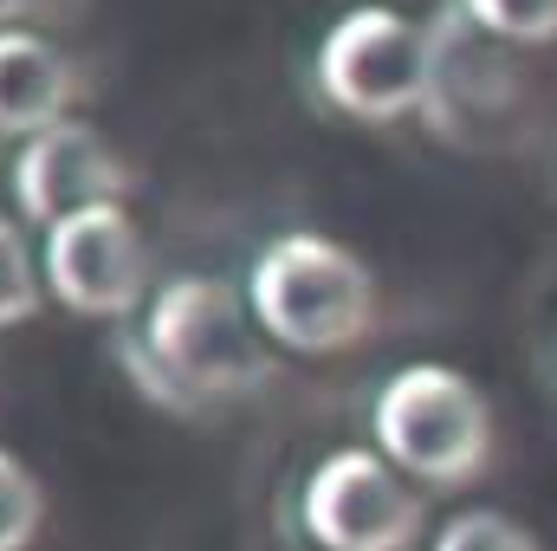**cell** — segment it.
Returning <instances> with one entry per match:
<instances>
[{"mask_svg":"<svg viewBox=\"0 0 557 551\" xmlns=\"http://www.w3.org/2000/svg\"><path fill=\"white\" fill-rule=\"evenodd\" d=\"M253 305L214 273H182L156 285L143 331L124 338V364L137 370L143 396L162 409H201L247 396L267 383V351L253 338Z\"/></svg>","mask_w":557,"mask_h":551,"instance_id":"1","label":"cell"},{"mask_svg":"<svg viewBox=\"0 0 557 551\" xmlns=\"http://www.w3.org/2000/svg\"><path fill=\"white\" fill-rule=\"evenodd\" d=\"M247 305L273 344L298 351V357H337L370 338L376 279L350 247H337L324 234H278L253 254Z\"/></svg>","mask_w":557,"mask_h":551,"instance_id":"2","label":"cell"},{"mask_svg":"<svg viewBox=\"0 0 557 551\" xmlns=\"http://www.w3.org/2000/svg\"><path fill=\"white\" fill-rule=\"evenodd\" d=\"M441 52H447V13L421 26L396 7H350L324 39H318V91L363 124H396L434 105L441 85Z\"/></svg>","mask_w":557,"mask_h":551,"instance_id":"3","label":"cell"},{"mask_svg":"<svg viewBox=\"0 0 557 551\" xmlns=\"http://www.w3.org/2000/svg\"><path fill=\"white\" fill-rule=\"evenodd\" d=\"M370 428L383 441V461L428 487H467L486 474L493 454V409L486 396L447 370V364H409L376 390Z\"/></svg>","mask_w":557,"mask_h":551,"instance_id":"4","label":"cell"},{"mask_svg":"<svg viewBox=\"0 0 557 551\" xmlns=\"http://www.w3.org/2000/svg\"><path fill=\"white\" fill-rule=\"evenodd\" d=\"M298 519L311 532V546L324 551H409L421 539V500L409 480L370 454V448H337L311 467Z\"/></svg>","mask_w":557,"mask_h":551,"instance_id":"5","label":"cell"},{"mask_svg":"<svg viewBox=\"0 0 557 551\" xmlns=\"http://www.w3.org/2000/svg\"><path fill=\"white\" fill-rule=\"evenodd\" d=\"M46 285L78 318H124L149 298V241L124 201L78 208L46 228Z\"/></svg>","mask_w":557,"mask_h":551,"instance_id":"6","label":"cell"},{"mask_svg":"<svg viewBox=\"0 0 557 551\" xmlns=\"http://www.w3.org/2000/svg\"><path fill=\"white\" fill-rule=\"evenodd\" d=\"M124 188H131V169L78 118L52 124L46 137L20 143V156H13V201L39 228L65 221L78 208H98V201H124Z\"/></svg>","mask_w":557,"mask_h":551,"instance_id":"7","label":"cell"},{"mask_svg":"<svg viewBox=\"0 0 557 551\" xmlns=\"http://www.w3.org/2000/svg\"><path fill=\"white\" fill-rule=\"evenodd\" d=\"M78 105V72L72 59L26 33V26H7L0 33V137H46L52 124H65Z\"/></svg>","mask_w":557,"mask_h":551,"instance_id":"8","label":"cell"},{"mask_svg":"<svg viewBox=\"0 0 557 551\" xmlns=\"http://www.w3.org/2000/svg\"><path fill=\"white\" fill-rule=\"evenodd\" d=\"M39 526H46V487L13 448H0V551H33Z\"/></svg>","mask_w":557,"mask_h":551,"instance_id":"9","label":"cell"},{"mask_svg":"<svg viewBox=\"0 0 557 551\" xmlns=\"http://www.w3.org/2000/svg\"><path fill=\"white\" fill-rule=\"evenodd\" d=\"M467 20L506 46H552L557 39V0H460Z\"/></svg>","mask_w":557,"mask_h":551,"instance_id":"10","label":"cell"},{"mask_svg":"<svg viewBox=\"0 0 557 551\" xmlns=\"http://www.w3.org/2000/svg\"><path fill=\"white\" fill-rule=\"evenodd\" d=\"M39 311V267H33V247L26 234L0 215V331L26 325Z\"/></svg>","mask_w":557,"mask_h":551,"instance_id":"11","label":"cell"},{"mask_svg":"<svg viewBox=\"0 0 557 551\" xmlns=\"http://www.w3.org/2000/svg\"><path fill=\"white\" fill-rule=\"evenodd\" d=\"M434 551H539V539H532L519 519L480 506V513H454V519L441 526Z\"/></svg>","mask_w":557,"mask_h":551,"instance_id":"12","label":"cell"},{"mask_svg":"<svg viewBox=\"0 0 557 551\" xmlns=\"http://www.w3.org/2000/svg\"><path fill=\"white\" fill-rule=\"evenodd\" d=\"M46 0H0V33L13 26V20H26V13H39Z\"/></svg>","mask_w":557,"mask_h":551,"instance_id":"13","label":"cell"}]
</instances>
